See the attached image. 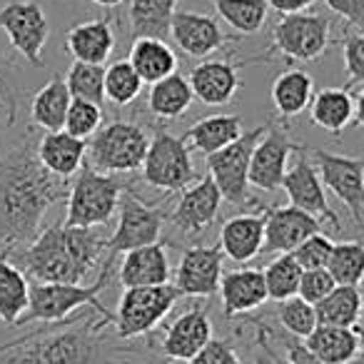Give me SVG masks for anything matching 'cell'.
I'll use <instances>...</instances> for the list:
<instances>
[{"mask_svg":"<svg viewBox=\"0 0 364 364\" xmlns=\"http://www.w3.org/2000/svg\"><path fill=\"white\" fill-rule=\"evenodd\" d=\"M36 137L0 152V247L33 242L46 215L68 198L70 180L53 177L36 155Z\"/></svg>","mask_w":364,"mask_h":364,"instance_id":"1","label":"cell"},{"mask_svg":"<svg viewBox=\"0 0 364 364\" xmlns=\"http://www.w3.org/2000/svg\"><path fill=\"white\" fill-rule=\"evenodd\" d=\"M105 250L107 237L100 230L55 223L41 230L33 242L13 250L8 257L33 282L82 284L87 274L100 269Z\"/></svg>","mask_w":364,"mask_h":364,"instance_id":"2","label":"cell"},{"mask_svg":"<svg viewBox=\"0 0 364 364\" xmlns=\"http://www.w3.org/2000/svg\"><path fill=\"white\" fill-rule=\"evenodd\" d=\"M107 319L80 317L68 322L63 329L41 327L31 339L3 354L6 364H102L107 349Z\"/></svg>","mask_w":364,"mask_h":364,"instance_id":"3","label":"cell"},{"mask_svg":"<svg viewBox=\"0 0 364 364\" xmlns=\"http://www.w3.org/2000/svg\"><path fill=\"white\" fill-rule=\"evenodd\" d=\"M115 257L102 259L97 277L92 284H58V282H31V292H28V309L21 317L18 327L26 324H63L70 322L73 312L80 307H90L100 314L102 319L112 322V312L100 302V292L110 284V277L115 272Z\"/></svg>","mask_w":364,"mask_h":364,"instance_id":"4","label":"cell"},{"mask_svg":"<svg viewBox=\"0 0 364 364\" xmlns=\"http://www.w3.org/2000/svg\"><path fill=\"white\" fill-rule=\"evenodd\" d=\"M125 180L117 175H105L82 165L68 188V210L63 225L68 228L97 230L110 223L117 213V205L125 193Z\"/></svg>","mask_w":364,"mask_h":364,"instance_id":"5","label":"cell"},{"mask_svg":"<svg viewBox=\"0 0 364 364\" xmlns=\"http://www.w3.org/2000/svg\"><path fill=\"white\" fill-rule=\"evenodd\" d=\"M147 145L150 137L142 125L132 120L107 122L92 135L85 152V165L105 175H130L142 167Z\"/></svg>","mask_w":364,"mask_h":364,"instance_id":"6","label":"cell"},{"mask_svg":"<svg viewBox=\"0 0 364 364\" xmlns=\"http://www.w3.org/2000/svg\"><path fill=\"white\" fill-rule=\"evenodd\" d=\"M140 172L145 185H150L152 190H160L165 195L182 193L198 177L193 152L185 145V140L170 135L162 127H157L155 137H150Z\"/></svg>","mask_w":364,"mask_h":364,"instance_id":"7","label":"cell"},{"mask_svg":"<svg viewBox=\"0 0 364 364\" xmlns=\"http://www.w3.org/2000/svg\"><path fill=\"white\" fill-rule=\"evenodd\" d=\"M180 299L172 284H157V287H127L120 294L117 309L112 312V327L117 339H137L155 332L157 324L172 312L175 302Z\"/></svg>","mask_w":364,"mask_h":364,"instance_id":"8","label":"cell"},{"mask_svg":"<svg viewBox=\"0 0 364 364\" xmlns=\"http://www.w3.org/2000/svg\"><path fill=\"white\" fill-rule=\"evenodd\" d=\"M167 210L165 205L142 203L130 188H125L117 205V228L107 237V257H120L130 250L155 245L162 240V228H165Z\"/></svg>","mask_w":364,"mask_h":364,"instance_id":"9","label":"cell"},{"mask_svg":"<svg viewBox=\"0 0 364 364\" xmlns=\"http://www.w3.org/2000/svg\"><path fill=\"white\" fill-rule=\"evenodd\" d=\"M332 43V23L317 13L282 16L272 28V46L267 55L277 53L287 63H314Z\"/></svg>","mask_w":364,"mask_h":364,"instance_id":"10","label":"cell"},{"mask_svg":"<svg viewBox=\"0 0 364 364\" xmlns=\"http://www.w3.org/2000/svg\"><path fill=\"white\" fill-rule=\"evenodd\" d=\"M267 132V125L252 127V130L242 132L235 142H230L228 147H223L220 152L208 155V170L213 182L218 185L223 203H230L235 208H245V205H257V200H252L250 195V157L257 145L259 137Z\"/></svg>","mask_w":364,"mask_h":364,"instance_id":"11","label":"cell"},{"mask_svg":"<svg viewBox=\"0 0 364 364\" xmlns=\"http://www.w3.org/2000/svg\"><path fill=\"white\" fill-rule=\"evenodd\" d=\"M0 31L28 65H46L43 50L50 41V21L38 0H8L0 8Z\"/></svg>","mask_w":364,"mask_h":364,"instance_id":"12","label":"cell"},{"mask_svg":"<svg viewBox=\"0 0 364 364\" xmlns=\"http://www.w3.org/2000/svg\"><path fill=\"white\" fill-rule=\"evenodd\" d=\"M312 165L317 170L324 188H329L339 198V203L349 210L357 230L364 225V160L362 157L337 155L329 150H312Z\"/></svg>","mask_w":364,"mask_h":364,"instance_id":"13","label":"cell"},{"mask_svg":"<svg viewBox=\"0 0 364 364\" xmlns=\"http://www.w3.org/2000/svg\"><path fill=\"white\" fill-rule=\"evenodd\" d=\"M294 155H297L294 157V165L287 167V172H284V177H282V188L279 190L287 193L292 208L312 215L319 223L327 220L334 230H339V218H337V213L329 208L324 185H322V180H319L317 170H314L312 160H309L307 150L299 145Z\"/></svg>","mask_w":364,"mask_h":364,"instance_id":"14","label":"cell"},{"mask_svg":"<svg viewBox=\"0 0 364 364\" xmlns=\"http://www.w3.org/2000/svg\"><path fill=\"white\" fill-rule=\"evenodd\" d=\"M220 208H223V195H220L213 177L205 175L182 190L175 208L167 213V220L177 232L188 235V237H198V235L208 232L213 228V223L220 215Z\"/></svg>","mask_w":364,"mask_h":364,"instance_id":"15","label":"cell"},{"mask_svg":"<svg viewBox=\"0 0 364 364\" xmlns=\"http://www.w3.org/2000/svg\"><path fill=\"white\" fill-rule=\"evenodd\" d=\"M223 250L220 245H198L182 252L175 269V284L180 297H213L223 279Z\"/></svg>","mask_w":364,"mask_h":364,"instance_id":"16","label":"cell"},{"mask_svg":"<svg viewBox=\"0 0 364 364\" xmlns=\"http://www.w3.org/2000/svg\"><path fill=\"white\" fill-rule=\"evenodd\" d=\"M170 38L190 58H210L215 53H223L232 41H237L223 31L218 18L193 11H177L172 16Z\"/></svg>","mask_w":364,"mask_h":364,"instance_id":"17","label":"cell"},{"mask_svg":"<svg viewBox=\"0 0 364 364\" xmlns=\"http://www.w3.org/2000/svg\"><path fill=\"white\" fill-rule=\"evenodd\" d=\"M297 142L289 140L284 132L272 130L267 125V132L257 140L250 157L247 182L262 193H277L282 188V177L289 167V157L297 152Z\"/></svg>","mask_w":364,"mask_h":364,"instance_id":"18","label":"cell"},{"mask_svg":"<svg viewBox=\"0 0 364 364\" xmlns=\"http://www.w3.org/2000/svg\"><path fill=\"white\" fill-rule=\"evenodd\" d=\"M213 339V322L203 304H193L190 309L175 317L160 337V352L170 362H190L205 344Z\"/></svg>","mask_w":364,"mask_h":364,"instance_id":"19","label":"cell"},{"mask_svg":"<svg viewBox=\"0 0 364 364\" xmlns=\"http://www.w3.org/2000/svg\"><path fill=\"white\" fill-rule=\"evenodd\" d=\"M322 232V223L302 210L292 208H272L264 210V255H287L312 235Z\"/></svg>","mask_w":364,"mask_h":364,"instance_id":"20","label":"cell"},{"mask_svg":"<svg viewBox=\"0 0 364 364\" xmlns=\"http://www.w3.org/2000/svg\"><path fill=\"white\" fill-rule=\"evenodd\" d=\"M250 63L252 60H203L193 68L188 77L193 97L210 107H223L232 102L240 90V68Z\"/></svg>","mask_w":364,"mask_h":364,"instance_id":"21","label":"cell"},{"mask_svg":"<svg viewBox=\"0 0 364 364\" xmlns=\"http://www.w3.org/2000/svg\"><path fill=\"white\" fill-rule=\"evenodd\" d=\"M115 28L110 18H92V21L75 23L65 33V50L73 63L87 65H105L115 50Z\"/></svg>","mask_w":364,"mask_h":364,"instance_id":"22","label":"cell"},{"mask_svg":"<svg viewBox=\"0 0 364 364\" xmlns=\"http://www.w3.org/2000/svg\"><path fill=\"white\" fill-rule=\"evenodd\" d=\"M220 299H223L225 319H235L259 309L267 302V289H264L262 269L242 267L232 272H223L220 279Z\"/></svg>","mask_w":364,"mask_h":364,"instance_id":"23","label":"cell"},{"mask_svg":"<svg viewBox=\"0 0 364 364\" xmlns=\"http://www.w3.org/2000/svg\"><path fill=\"white\" fill-rule=\"evenodd\" d=\"M264 242V213L232 215L220 230V250L223 257L237 264H247L262 252Z\"/></svg>","mask_w":364,"mask_h":364,"instance_id":"24","label":"cell"},{"mask_svg":"<svg viewBox=\"0 0 364 364\" xmlns=\"http://www.w3.org/2000/svg\"><path fill=\"white\" fill-rule=\"evenodd\" d=\"M117 279L122 287H157V284H170V257L162 242L145 245L125 252Z\"/></svg>","mask_w":364,"mask_h":364,"instance_id":"25","label":"cell"},{"mask_svg":"<svg viewBox=\"0 0 364 364\" xmlns=\"http://www.w3.org/2000/svg\"><path fill=\"white\" fill-rule=\"evenodd\" d=\"M302 342L322 364H357L362 354V329L317 324Z\"/></svg>","mask_w":364,"mask_h":364,"instance_id":"26","label":"cell"},{"mask_svg":"<svg viewBox=\"0 0 364 364\" xmlns=\"http://www.w3.org/2000/svg\"><path fill=\"white\" fill-rule=\"evenodd\" d=\"M85 152L87 142L68 135L65 130L43 132V137L36 142V155L41 165L60 180H70L80 172V167L85 165Z\"/></svg>","mask_w":364,"mask_h":364,"instance_id":"27","label":"cell"},{"mask_svg":"<svg viewBox=\"0 0 364 364\" xmlns=\"http://www.w3.org/2000/svg\"><path fill=\"white\" fill-rule=\"evenodd\" d=\"M309 122L332 135H342L354 125V97L347 87H324L309 102Z\"/></svg>","mask_w":364,"mask_h":364,"instance_id":"28","label":"cell"},{"mask_svg":"<svg viewBox=\"0 0 364 364\" xmlns=\"http://www.w3.org/2000/svg\"><path fill=\"white\" fill-rule=\"evenodd\" d=\"M272 105L282 120H292L299 117L309 107L314 95V80L309 73L299 70V68H289L282 70L272 82Z\"/></svg>","mask_w":364,"mask_h":364,"instance_id":"29","label":"cell"},{"mask_svg":"<svg viewBox=\"0 0 364 364\" xmlns=\"http://www.w3.org/2000/svg\"><path fill=\"white\" fill-rule=\"evenodd\" d=\"M245 132L242 120L237 115H208L198 120L193 127L185 130L182 140L190 150L203 152V155H213L235 142Z\"/></svg>","mask_w":364,"mask_h":364,"instance_id":"30","label":"cell"},{"mask_svg":"<svg viewBox=\"0 0 364 364\" xmlns=\"http://www.w3.org/2000/svg\"><path fill=\"white\" fill-rule=\"evenodd\" d=\"M73 97L68 92L65 77L60 73L50 77L41 90L33 95L31 100V120L43 132H58L65 125L68 107H70Z\"/></svg>","mask_w":364,"mask_h":364,"instance_id":"31","label":"cell"},{"mask_svg":"<svg viewBox=\"0 0 364 364\" xmlns=\"http://www.w3.org/2000/svg\"><path fill=\"white\" fill-rule=\"evenodd\" d=\"M127 63H130L132 70L137 73L142 85H145V82L152 85V82L177 73L175 50L167 46V41H155V38H137V41H132Z\"/></svg>","mask_w":364,"mask_h":364,"instance_id":"32","label":"cell"},{"mask_svg":"<svg viewBox=\"0 0 364 364\" xmlns=\"http://www.w3.org/2000/svg\"><path fill=\"white\" fill-rule=\"evenodd\" d=\"M175 13L177 0H127V18H130L132 41H137V38L167 41Z\"/></svg>","mask_w":364,"mask_h":364,"instance_id":"33","label":"cell"},{"mask_svg":"<svg viewBox=\"0 0 364 364\" xmlns=\"http://www.w3.org/2000/svg\"><path fill=\"white\" fill-rule=\"evenodd\" d=\"M193 90H190V82L180 73H172V75L162 77V80L152 82L150 92H147V110L150 115H155L162 122H172L177 117H182L193 105Z\"/></svg>","mask_w":364,"mask_h":364,"instance_id":"34","label":"cell"},{"mask_svg":"<svg viewBox=\"0 0 364 364\" xmlns=\"http://www.w3.org/2000/svg\"><path fill=\"white\" fill-rule=\"evenodd\" d=\"M8 250H0V322L6 327H18L28 309L31 279L11 262Z\"/></svg>","mask_w":364,"mask_h":364,"instance_id":"35","label":"cell"},{"mask_svg":"<svg viewBox=\"0 0 364 364\" xmlns=\"http://www.w3.org/2000/svg\"><path fill=\"white\" fill-rule=\"evenodd\" d=\"M314 314H317V324H327V327H359L362 319V292L359 287H337L314 304Z\"/></svg>","mask_w":364,"mask_h":364,"instance_id":"36","label":"cell"},{"mask_svg":"<svg viewBox=\"0 0 364 364\" xmlns=\"http://www.w3.org/2000/svg\"><path fill=\"white\" fill-rule=\"evenodd\" d=\"M218 13V21L230 26L240 36H255L267 23V3L264 0H210Z\"/></svg>","mask_w":364,"mask_h":364,"instance_id":"37","label":"cell"},{"mask_svg":"<svg viewBox=\"0 0 364 364\" xmlns=\"http://www.w3.org/2000/svg\"><path fill=\"white\" fill-rule=\"evenodd\" d=\"M324 269L334 279V284L359 287L364 277V245L359 240H344V242L332 245Z\"/></svg>","mask_w":364,"mask_h":364,"instance_id":"38","label":"cell"},{"mask_svg":"<svg viewBox=\"0 0 364 364\" xmlns=\"http://www.w3.org/2000/svg\"><path fill=\"white\" fill-rule=\"evenodd\" d=\"M23 95L26 87L21 80V65L11 53L0 50V117L6 127H13L21 117Z\"/></svg>","mask_w":364,"mask_h":364,"instance_id":"39","label":"cell"},{"mask_svg":"<svg viewBox=\"0 0 364 364\" xmlns=\"http://www.w3.org/2000/svg\"><path fill=\"white\" fill-rule=\"evenodd\" d=\"M142 80L127 60H115L105 68V77H102V95L105 102L115 107H127L140 97Z\"/></svg>","mask_w":364,"mask_h":364,"instance_id":"40","label":"cell"},{"mask_svg":"<svg viewBox=\"0 0 364 364\" xmlns=\"http://www.w3.org/2000/svg\"><path fill=\"white\" fill-rule=\"evenodd\" d=\"M264 289H267V299L274 302H284L289 297H297L299 277H302V267L294 262L292 255H277L267 267L262 269Z\"/></svg>","mask_w":364,"mask_h":364,"instance_id":"41","label":"cell"},{"mask_svg":"<svg viewBox=\"0 0 364 364\" xmlns=\"http://www.w3.org/2000/svg\"><path fill=\"white\" fill-rule=\"evenodd\" d=\"M65 85L73 100H87L95 105H105L102 95V77H105V65H87V63H73L68 70Z\"/></svg>","mask_w":364,"mask_h":364,"instance_id":"42","label":"cell"},{"mask_svg":"<svg viewBox=\"0 0 364 364\" xmlns=\"http://www.w3.org/2000/svg\"><path fill=\"white\" fill-rule=\"evenodd\" d=\"M274 314H277L282 332L292 334V337H297V339H304L314 327H317L314 307L299 297H289V299H284V302H279V307Z\"/></svg>","mask_w":364,"mask_h":364,"instance_id":"43","label":"cell"},{"mask_svg":"<svg viewBox=\"0 0 364 364\" xmlns=\"http://www.w3.org/2000/svg\"><path fill=\"white\" fill-rule=\"evenodd\" d=\"M102 120H105L102 105H95V102H87V100H73L70 107H68L63 130L68 135L77 137V140L87 142V137H92L102 127Z\"/></svg>","mask_w":364,"mask_h":364,"instance_id":"44","label":"cell"},{"mask_svg":"<svg viewBox=\"0 0 364 364\" xmlns=\"http://www.w3.org/2000/svg\"><path fill=\"white\" fill-rule=\"evenodd\" d=\"M332 245L334 242L329 240L327 232H317L304 240L299 247H294L289 255H292L294 262L302 269H324L327 267L329 252H332Z\"/></svg>","mask_w":364,"mask_h":364,"instance_id":"45","label":"cell"},{"mask_svg":"<svg viewBox=\"0 0 364 364\" xmlns=\"http://www.w3.org/2000/svg\"><path fill=\"white\" fill-rule=\"evenodd\" d=\"M344 73H347V90L362 87L364 82V36L362 33H352L344 38Z\"/></svg>","mask_w":364,"mask_h":364,"instance_id":"46","label":"cell"},{"mask_svg":"<svg viewBox=\"0 0 364 364\" xmlns=\"http://www.w3.org/2000/svg\"><path fill=\"white\" fill-rule=\"evenodd\" d=\"M337 287L334 279L329 277L327 269H302V277H299V289L297 297L309 302L314 307L317 302H322L332 289Z\"/></svg>","mask_w":364,"mask_h":364,"instance_id":"47","label":"cell"},{"mask_svg":"<svg viewBox=\"0 0 364 364\" xmlns=\"http://www.w3.org/2000/svg\"><path fill=\"white\" fill-rule=\"evenodd\" d=\"M264 332H267L269 342L282 344V352H279V354H282L289 364H322L307 347H304L302 339L292 337V334L282 332V329H279V332H274V329H269L267 324H264Z\"/></svg>","mask_w":364,"mask_h":364,"instance_id":"48","label":"cell"},{"mask_svg":"<svg viewBox=\"0 0 364 364\" xmlns=\"http://www.w3.org/2000/svg\"><path fill=\"white\" fill-rule=\"evenodd\" d=\"M188 364H245L235 347L225 339H210Z\"/></svg>","mask_w":364,"mask_h":364,"instance_id":"49","label":"cell"},{"mask_svg":"<svg viewBox=\"0 0 364 364\" xmlns=\"http://www.w3.org/2000/svg\"><path fill=\"white\" fill-rule=\"evenodd\" d=\"M334 16L342 18L347 26L362 31L364 28V0H324Z\"/></svg>","mask_w":364,"mask_h":364,"instance_id":"50","label":"cell"},{"mask_svg":"<svg viewBox=\"0 0 364 364\" xmlns=\"http://www.w3.org/2000/svg\"><path fill=\"white\" fill-rule=\"evenodd\" d=\"M250 322H252L255 329H257V349H262L264 357H267V362L269 364H289L287 359L279 354V349L274 347L272 342H269L267 332H264V322H262V319H250Z\"/></svg>","mask_w":364,"mask_h":364,"instance_id":"51","label":"cell"},{"mask_svg":"<svg viewBox=\"0 0 364 364\" xmlns=\"http://www.w3.org/2000/svg\"><path fill=\"white\" fill-rule=\"evenodd\" d=\"M264 3L279 16H294V13H307L317 0H264Z\"/></svg>","mask_w":364,"mask_h":364,"instance_id":"52","label":"cell"},{"mask_svg":"<svg viewBox=\"0 0 364 364\" xmlns=\"http://www.w3.org/2000/svg\"><path fill=\"white\" fill-rule=\"evenodd\" d=\"M33 332H36V329H33ZM33 332H28L26 337H18V339H11V342H6V344H0V357H3V354H8V352H13L16 347H21V344L26 342V339H31Z\"/></svg>","mask_w":364,"mask_h":364,"instance_id":"53","label":"cell"},{"mask_svg":"<svg viewBox=\"0 0 364 364\" xmlns=\"http://www.w3.org/2000/svg\"><path fill=\"white\" fill-rule=\"evenodd\" d=\"M90 3H95V6H100V8H117V6H122L125 0H90Z\"/></svg>","mask_w":364,"mask_h":364,"instance_id":"54","label":"cell"},{"mask_svg":"<svg viewBox=\"0 0 364 364\" xmlns=\"http://www.w3.org/2000/svg\"><path fill=\"white\" fill-rule=\"evenodd\" d=\"M252 364H269V362H267V357H264L262 349H259V352H257V357H255V362H252Z\"/></svg>","mask_w":364,"mask_h":364,"instance_id":"55","label":"cell"},{"mask_svg":"<svg viewBox=\"0 0 364 364\" xmlns=\"http://www.w3.org/2000/svg\"><path fill=\"white\" fill-rule=\"evenodd\" d=\"M180 364H182V362H180Z\"/></svg>","mask_w":364,"mask_h":364,"instance_id":"56","label":"cell"}]
</instances>
